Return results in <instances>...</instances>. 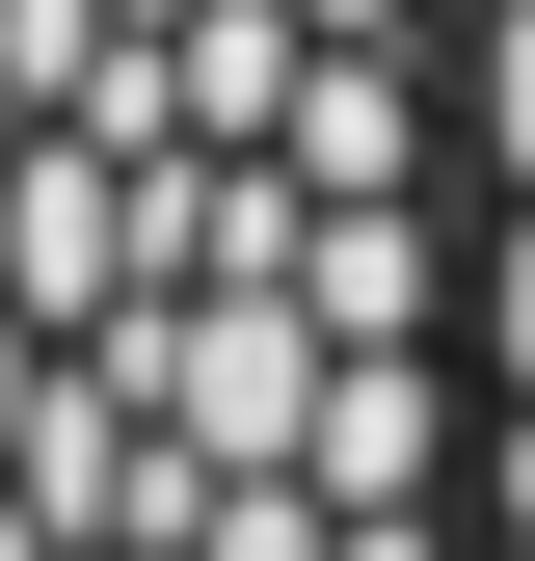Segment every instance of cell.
Returning a JSON list of instances; mask_svg holds the SVG:
<instances>
[{"mask_svg": "<svg viewBox=\"0 0 535 561\" xmlns=\"http://www.w3.org/2000/svg\"><path fill=\"white\" fill-rule=\"evenodd\" d=\"M482 81V561H535V0H455Z\"/></svg>", "mask_w": 535, "mask_h": 561, "instance_id": "7a4b0ae2", "label": "cell"}, {"mask_svg": "<svg viewBox=\"0 0 535 561\" xmlns=\"http://www.w3.org/2000/svg\"><path fill=\"white\" fill-rule=\"evenodd\" d=\"M0 561H482L455 0H0Z\"/></svg>", "mask_w": 535, "mask_h": 561, "instance_id": "6da1fadb", "label": "cell"}]
</instances>
